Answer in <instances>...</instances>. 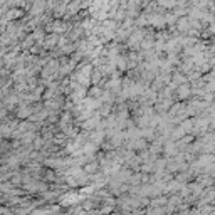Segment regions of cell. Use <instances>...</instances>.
Returning a JSON list of instances; mask_svg holds the SVG:
<instances>
[{
	"instance_id": "cell-1",
	"label": "cell",
	"mask_w": 215,
	"mask_h": 215,
	"mask_svg": "<svg viewBox=\"0 0 215 215\" xmlns=\"http://www.w3.org/2000/svg\"><path fill=\"white\" fill-rule=\"evenodd\" d=\"M188 94H190V89H188V86L185 84V82H183V84H180V86H178V96H180L182 99H183V98H187Z\"/></svg>"
},
{
	"instance_id": "cell-2",
	"label": "cell",
	"mask_w": 215,
	"mask_h": 215,
	"mask_svg": "<svg viewBox=\"0 0 215 215\" xmlns=\"http://www.w3.org/2000/svg\"><path fill=\"white\" fill-rule=\"evenodd\" d=\"M82 170L86 171L88 175H92L96 170H98V163H94V161H91V163H88V165H84V168Z\"/></svg>"
},
{
	"instance_id": "cell-3",
	"label": "cell",
	"mask_w": 215,
	"mask_h": 215,
	"mask_svg": "<svg viewBox=\"0 0 215 215\" xmlns=\"http://www.w3.org/2000/svg\"><path fill=\"white\" fill-rule=\"evenodd\" d=\"M101 76H103L101 71H98V69L92 71V72H91V82H92V84H98L99 79H101Z\"/></svg>"
},
{
	"instance_id": "cell-4",
	"label": "cell",
	"mask_w": 215,
	"mask_h": 215,
	"mask_svg": "<svg viewBox=\"0 0 215 215\" xmlns=\"http://www.w3.org/2000/svg\"><path fill=\"white\" fill-rule=\"evenodd\" d=\"M45 41H47V42H45V47L51 49L52 45H56V44H57V35H51V37H47Z\"/></svg>"
},
{
	"instance_id": "cell-5",
	"label": "cell",
	"mask_w": 215,
	"mask_h": 215,
	"mask_svg": "<svg viewBox=\"0 0 215 215\" xmlns=\"http://www.w3.org/2000/svg\"><path fill=\"white\" fill-rule=\"evenodd\" d=\"M101 89L98 88V86H96V88H92L91 91H89V98H99V96H101Z\"/></svg>"
}]
</instances>
